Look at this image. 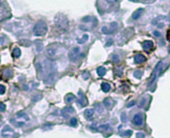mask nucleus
I'll use <instances>...</instances> for the list:
<instances>
[{"label":"nucleus","mask_w":170,"mask_h":138,"mask_svg":"<svg viewBox=\"0 0 170 138\" xmlns=\"http://www.w3.org/2000/svg\"><path fill=\"white\" fill-rule=\"evenodd\" d=\"M33 31H34V34H35L36 36L45 35L46 32H47V25H46V23L44 22V21H39V22H37L35 26H34Z\"/></svg>","instance_id":"obj_1"},{"label":"nucleus","mask_w":170,"mask_h":138,"mask_svg":"<svg viewBox=\"0 0 170 138\" xmlns=\"http://www.w3.org/2000/svg\"><path fill=\"white\" fill-rule=\"evenodd\" d=\"M163 65H164V63H163V61H160L159 63L156 65V67H155V69H154V71H153V73H152V76H151V79H150V83H149V85H151L153 81L156 79V77L158 76V75H159L160 73H161V71L163 70Z\"/></svg>","instance_id":"obj_2"},{"label":"nucleus","mask_w":170,"mask_h":138,"mask_svg":"<svg viewBox=\"0 0 170 138\" xmlns=\"http://www.w3.org/2000/svg\"><path fill=\"white\" fill-rule=\"evenodd\" d=\"M9 9L4 0H0V19L4 18L6 15H9Z\"/></svg>","instance_id":"obj_3"},{"label":"nucleus","mask_w":170,"mask_h":138,"mask_svg":"<svg viewBox=\"0 0 170 138\" xmlns=\"http://www.w3.org/2000/svg\"><path fill=\"white\" fill-rule=\"evenodd\" d=\"M133 123L137 126H141L143 124V115L141 113H137L133 117Z\"/></svg>","instance_id":"obj_4"},{"label":"nucleus","mask_w":170,"mask_h":138,"mask_svg":"<svg viewBox=\"0 0 170 138\" xmlns=\"http://www.w3.org/2000/svg\"><path fill=\"white\" fill-rule=\"evenodd\" d=\"M78 55H79V48H74L69 53V59H70L71 61H75L77 59Z\"/></svg>","instance_id":"obj_5"},{"label":"nucleus","mask_w":170,"mask_h":138,"mask_svg":"<svg viewBox=\"0 0 170 138\" xmlns=\"http://www.w3.org/2000/svg\"><path fill=\"white\" fill-rule=\"evenodd\" d=\"M143 13H144V9H142V8L138 9V10H136L135 12H133V14H132V18H133L134 20L139 19V18L143 15Z\"/></svg>","instance_id":"obj_6"},{"label":"nucleus","mask_w":170,"mask_h":138,"mask_svg":"<svg viewBox=\"0 0 170 138\" xmlns=\"http://www.w3.org/2000/svg\"><path fill=\"white\" fill-rule=\"evenodd\" d=\"M13 134H14L13 130H11L8 126H6L4 129L2 130V135H3V137H5V138H7L8 136H12Z\"/></svg>","instance_id":"obj_7"},{"label":"nucleus","mask_w":170,"mask_h":138,"mask_svg":"<svg viewBox=\"0 0 170 138\" xmlns=\"http://www.w3.org/2000/svg\"><path fill=\"white\" fill-rule=\"evenodd\" d=\"M143 48L144 50H146V51H150L151 49L153 48V42H151V41H145V42H143Z\"/></svg>","instance_id":"obj_8"},{"label":"nucleus","mask_w":170,"mask_h":138,"mask_svg":"<svg viewBox=\"0 0 170 138\" xmlns=\"http://www.w3.org/2000/svg\"><path fill=\"white\" fill-rule=\"evenodd\" d=\"M145 56H143L142 54H137L136 56H135V62L138 64H141L143 63L144 61H145Z\"/></svg>","instance_id":"obj_9"},{"label":"nucleus","mask_w":170,"mask_h":138,"mask_svg":"<svg viewBox=\"0 0 170 138\" xmlns=\"http://www.w3.org/2000/svg\"><path fill=\"white\" fill-rule=\"evenodd\" d=\"M12 74H13V72H12V70H10V69H6V70L3 71V77L4 78H10L12 76Z\"/></svg>","instance_id":"obj_10"},{"label":"nucleus","mask_w":170,"mask_h":138,"mask_svg":"<svg viewBox=\"0 0 170 138\" xmlns=\"http://www.w3.org/2000/svg\"><path fill=\"white\" fill-rule=\"evenodd\" d=\"M93 113H94L93 109H87V110H85L84 115H85V117H86V118H91V117H92Z\"/></svg>","instance_id":"obj_11"},{"label":"nucleus","mask_w":170,"mask_h":138,"mask_svg":"<svg viewBox=\"0 0 170 138\" xmlns=\"http://www.w3.org/2000/svg\"><path fill=\"white\" fill-rule=\"evenodd\" d=\"M104 105L106 106L107 108H110L111 107V106L113 105V101L110 98H106L105 100H104Z\"/></svg>","instance_id":"obj_12"},{"label":"nucleus","mask_w":170,"mask_h":138,"mask_svg":"<svg viewBox=\"0 0 170 138\" xmlns=\"http://www.w3.org/2000/svg\"><path fill=\"white\" fill-rule=\"evenodd\" d=\"M105 73H106V69L104 67H99L97 69V74L99 76H103V75H105Z\"/></svg>","instance_id":"obj_13"},{"label":"nucleus","mask_w":170,"mask_h":138,"mask_svg":"<svg viewBox=\"0 0 170 138\" xmlns=\"http://www.w3.org/2000/svg\"><path fill=\"white\" fill-rule=\"evenodd\" d=\"M101 88H102V90H103L104 92H108L111 87H110V85H109L108 83H102Z\"/></svg>","instance_id":"obj_14"},{"label":"nucleus","mask_w":170,"mask_h":138,"mask_svg":"<svg viewBox=\"0 0 170 138\" xmlns=\"http://www.w3.org/2000/svg\"><path fill=\"white\" fill-rule=\"evenodd\" d=\"M12 54H13V56L14 57H19V56L21 55V50L19 49V48H14L13 49V53H12Z\"/></svg>","instance_id":"obj_15"},{"label":"nucleus","mask_w":170,"mask_h":138,"mask_svg":"<svg viewBox=\"0 0 170 138\" xmlns=\"http://www.w3.org/2000/svg\"><path fill=\"white\" fill-rule=\"evenodd\" d=\"M82 94V93H81ZM78 103H79V104L81 105V106H85L86 105V103H87V100H86V98H85V96L82 94V98H80L79 99V101H78Z\"/></svg>","instance_id":"obj_16"},{"label":"nucleus","mask_w":170,"mask_h":138,"mask_svg":"<svg viewBox=\"0 0 170 138\" xmlns=\"http://www.w3.org/2000/svg\"><path fill=\"white\" fill-rule=\"evenodd\" d=\"M74 98H75L74 95H72V94H68V95L65 97V101L67 103H70L71 101H73Z\"/></svg>","instance_id":"obj_17"},{"label":"nucleus","mask_w":170,"mask_h":138,"mask_svg":"<svg viewBox=\"0 0 170 138\" xmlns=\"http://www.w3.org/2000/svg\"><path fill=\"white\" fill-rule=\"evenodd\" d=\"M70 124L73 125V126H76V125H77V120H76V118H72L71 121H70Z\"/></svg>","instance_id":"obj_18"},{"label":"nucleus","mask_w":170,"mask_h":138,"mask_svg":"<svg viewBox=\"0 0 170 138\" xmlns=\"http://www.w3.org/2000/svg\"><path fill=\"white\" fill-rule=\"evenodd\" d=\"M6 109V106L4 103H0V111H4Z\"/></svg>","instance_id":"obj_19"},{"label":"nucleus","mask_w":170,"mask_h":138,"mask_svg":"<svg viewBox=\"0 0 170 138\" xmlns=\"http://www.w3.org/2000/svg\"><path fill=\"white\" fill-rule=\"evenodd\" d=\"M5 93V87L3 85H0V94H4Z\"/></svg>","instance_id":"obj_20"},{"label":"nucleus","mask_w":170,"mask_h":138,"mask_svg":"<svg viewBox=\"0 0 170 138\" xmlns=\"http://www.w3.org/2000/svg\"><path fill=\"white\" fill-rule=\"evenodd\" d=\"M137 138H145V135L143 133H137Z\"/></svg>","instance_id":"obj_21"},{"label":"nucleus","mask_w":170,"mask_h":138,"mask_svg":"<svg viewBox=\"0 0 170 138\" xmlns=\"http://www.w3.org/2000/svg\"><path fill=\"white\" fill-rule=\"evenodd\" d=\"M167 39L170 41V28H169L168 31H167Z\"/></svg>","instance_id":"obj_22"},{"label":"nucleus","mask_w":170,"mask_h":138,"mask_svg":"<svg viewBox=\"0 0 170 138\" xmlns=\"http://www.w3.org/2000/svg\"><path fill=\"white\" fill-rule=\"evenodd\" d=\"M122 120H123V121H126V116H125L124 113L122 114Z\"/></svg>","instance_id":"obj_23"},{"label":"nucleus","mask_w":170,"mask_h":138,"mask_svg":"<svg viewBox=\"0 0 170 138\" xmlns=\"http://www.w3.org/2000/svg\"><path fill=\"white\" fill-rule=\"evenodd\" d=\"M154 35L158 37V36H160V34H159V32H157V31H155V32H154Z\"/></svg>","instance_id":"obj_24"},{"label":"nucleus","mask_w":170,"mask_h":138,"mask_svg":"<svg viewBox=\"0 0 170 138\" xmlns=\"http://www.w3.org/2000/svg\"><path fill=\"white\" fill-rule=\"evenodd\" d=\"M141 1L145 3V2H150V1H153V0H141Z\"/></svg>","instance_id":"obj_25"},{"label":"nucleus","mask_w":170,"mask_h":138,"mask_svg":"<svg viewBox=\"0 0 170 138\" xmlns=\"http://www.w3.org/2000/svg\"><path fill=\"white\" fill-rule=\"evenodd\" d=\"M113 57H114V61H115V62H117V61H118L117 56H115V55H114V56H113Z\"/></svg>","instance_id":"obj_26"},{"label":"nucleus","mask_w":170,"mask_h":138,"mask_svg":"<svg viewBox=\"0 0 170 138\" xmlns=\"http://www.w3.org/2000/svg\"><path fill=\"white\" fill-rule=\"evenodd\" d=\"M107 2H109V3H112V2H114V1H116V0H106Z\"/></svg>","instance_id":"obj_27"},{"label":"nucleus","mask_w":170,"mask_h":138,"mask_svg":"<svg viewBox=\"0 0 170 138\" xmlns=\"http://www.w3.org/2000/svg\"><path fill=\"white\" fill-rule=\"evenodd\" d=\"M169 19H170V13H169Z\"/></svg>","instance_id":"obj_28"},{"label":"nucleus","mask_w":170,"mask_h":138,"mask_svg":"<svg viewBox=\"0 0 170 138\" xmlns=\"http://www.w3.org/2000/svg\"><path fill=\"white\" fill-rule=\"evenodd\" d=\"M0 121H1V117H0Z\"/></svg>","instance_id":"obj_29"}]
</instances>
